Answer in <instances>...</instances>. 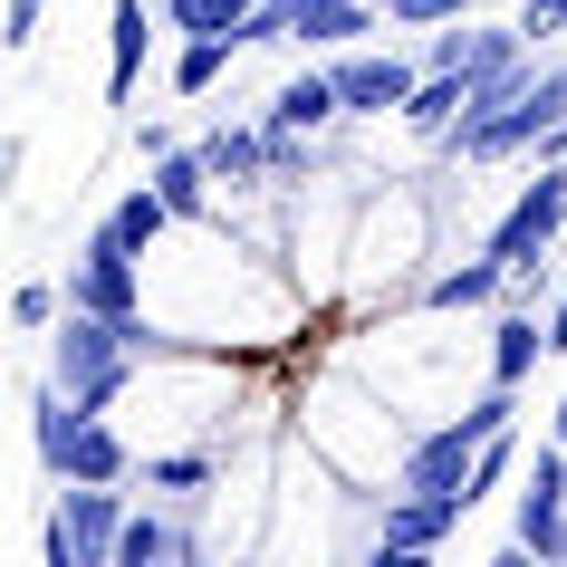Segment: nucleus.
<instances>
[{
	"label": "nucleus",
	"mask_w": 567,
	"mask_h": 567,
	"mask_svg": "<svg viewBox=\"0 0 567 567\" xmlns=\"http://www.w3.org/2000/svg\"><path fill=\"white\" fill-rule=\"evenodd\" d=\"M125 365H135V337H125V318H106V308H78L68 299L59 337H49V385H68L87 414H106L125 394Z\"/></svg>",
	"instance_id": "1"
},
{
	"label": "nucleus",
	"mask_w": 567,
	"mask_h": 567,
	"mask_svg": "<svg viewBox=\"0 0 567 567\" xmlns=\"http://www.w3.org/2000/svg\"><path fill=\"white\" fill-rule=\"evenodd\" d=\"M567 116V59L538 68V87L501 116H452L443 125V164H509V154H538V135Z\"/></svg>",
	"instance_id": "2"
},
{
	"label": "nucleus",
	"mask_w": 567,
	"mask_h": 567,
	"mask_svg": "<svg viewBox=\"0 0 567 567\" xmlns=\"http://www.w3.org/2000/svg\"><path fill=\"white\" fill-rule=\"evenodd\" d=\"M509 529H519V548L548 567H567V443L548 433V443L519 462V491H509Z\"/></svg>",
	"instance_id": "3"
},
{
	"label": "nucleus",
	"mask_w": 567,
	"mask_h": 567,
	"mask_svg": "<svg viewBox=\"0 0 567 567\" xmlns=\"http://www.w3.org/2000/svg\"><path fill=\"white\" fill-rule=\"evenodd\" d=\"M558 231H567V164H538V174L519 183V203H509L481 240H491L509 269H538L548 250H558Z\"/></svg>",
	"instance_id": "4"
},
{
	"label": "nucleus",
	"mask_w": 567,
	"mask_h": 567,
	"mask_svg": "<svg viewBox=\"0 0 567 567\" xmlns=\"http://www.w3.org/2000/svg\"><path fill=\"white\" fill-rule=\"evenodd\" d=\"M462 519H472L462 491H385V509H375V558H423V548H443Z\"/></svg>",
	"instance_id": "5"
},
{
	"label": "nucleus",
	"mask_w": 567,
	"mask_h": 567,
	"mask_svg": "<svg viewBox=\"0 0 567 567\" xmlns=\"http://www.w3.org/2000/svg\"><path fill=\"white\" fill-rule=\"evenodd\" d=\"M337 96H347V116H404L414 106V87H423V59H394V49H337Z\"/></svg>",
	"instance_id": "6"
},
{
	"label": "nucleus",
	"mask_w": 567,
	"mask_h": 567,
	"mask_svg": "<svg viewBox=\"0 0 567 567\" xmlns=\"http://www.w3.org/2000/svg\"><path fill=\"white\" fill-rule=\"evenodd\" d=\"M68 299L106 308V318H135V308H145V279H135V250L116 240V221H96V231H87L78 269H68Z\"/></svg>",
	"instance_id": "7"
},
{
	"label": "nucleus",
	"mask_w": 567,
	"mask_h": 567,
	"mask_svg": "<svg viewBox=\"0 0 567 567\" xmlns=\"http://www.w3.org/2000/svg\"><path fill=\"white\" fill-rule=\"evenodd\" d=\"M279 10H289L299 49H357V39L385 30V0H279Z\"/></svg>",
	"instance_id": "8"
},
{
	"label": "nucleus",
	"mask_w": 567,
	"mask_h": 567,
	"mask_svg": "<svg viewBox=\"0 0 567 567\" xmlns=\"http://www.w3.org/2000/svg\"><path fill=\"white\" fill-rule=\"evenodd\" d=\"M509 299V260L481 240L472 260H452V269H433L423 279V308H443V318H462V308H501Z\"/></svg>",
	"instance_id": "9"
},
{
	"label": "nucleus",
	"mask_w": 567,
	"mask_h": 567,
	"mask_svg": "<svg viewBox=\"0 0 567 567\" xmlns=\"http://www.w3.org/2000/svg\"><path fill=\"white\" fill-rule=\"evenodd\" d=\"M145 49H154V10L145 0H116V20H106V106H135Z\"/></svg>",
	"instance_id": "10"
},
{
	"label": "nucleus",
	"mask_w": 567,
	"mask_h": 567,
	"mask_svg": "<svg viewBox=\"0 0 567 567\" xmlns=\"http://www.w3.org/2000/svg\"><path fill=\"white\" fill-rule=\"evenodd\" d=\"M347 116V96H337V68H299V78H279V96L260 106V125H299V135H318V125Z\"/></svg>",
	"instance_id": "11"
},
{
	"label": "nucleus",
	"mask_w": 567,
	"mask_h": 567,
	"mask_svg": "<svg viewBox=\"0 0 567 567\" xmlns=\"http://www.w3.org/2000/svg\"><path fill=\"white\" fill-rule=\"evenodd\" d=\"M538 357H558V337L538 328V308L501 299V328H491V375H501V385H529Z\"/></svg>",
	"instance_id": "12"
},
{
	"label": "nucleus",
	"mask_w": 567,
	"mask_h": 567,
	"mask_svg": "<svg viewBox=\"0 0 567 567\" xmlns=\"http://www.w3.org/2000/svg\"><path fill=\"white\" fill-rule=\"evenodd\" d=\"M193 558H203V529H183L164 509H135L116 538V567H193Z\"/></svg>",
	"instance_id": "13"
},
{
	"label": "nucleus",
	"mask_w": 567,
	"mask_h": 567,
	"mask_svg": "<svg viewBox=\"0 0 567 567\" xmlns=\"http://www.w3.org/2000/svg\"><path fill=\"white\" fill-rule=\"evenodd\" d=\"M203 164H212V183H269V125H212L203 135Z\"/></svg>",
	"instance_id": "14"
},
{
	"label": "nucleus",
	"mask_w": 567,
	"mask_h": 567,
	"mask_svg": "<svg viewBox=\"0 0 567 567\" xmlns=\"http://www.w3.org/2000/svg\"><path fill=\"white\" fill-rule=\"evenodd\" d=\"M154 193L174 203V221H212V164H203V145L154 154Z\"/></svg>",
	"instance_id": "15"
},
{
	"label": "nucleus",
	"mask_w": 567,
	"mask_h": 567,
	"mask_svg": "<svg viewBox=\"0 0 567 567\" xmlns=\"http://www.w3.org/2000/svg\"><path fill=\"white\" fill-rule=\"evenodd\" d=\"M59 481H135V452H125L116 433H106V414H87V423H78V443H68Z\"/></svg>",
	"instance_id": "16"
},
{
	"label": "nucleus",
	"mask_w": 567,
	"mask_h": 567,
	"mask_svg": "<svg viewBox=\"0 0 567 567\" xmlns=\"http://www.w3.org/2000/svg\"><path fill=\"white\" fill-rule=\"evenodd\" d=\"M212 472H221V452H145V462H135L145 501H203Z\"/></svg>",
	"instance_id": "17"
},
{
	"label": "nucleus",
	"mask_w": 567,
	"mask_h": 567,
	"mask_svg": "<svg viewBox=\"0 0 567 567\" xmlns=\"http://www.w3.org/2000/svg\"><path fill=\"white\" fill-rule=\"evenodd\" d=\"M240 49H250V39H240V30H203V39H183V49H174V87H183V96L221 87V78H231V59H240Z\"/></svg>",
	"instance_id": "18"
},
{
	"label": "nucleus",
	"mask_w": 567,
	"mask_h": 567,
	"mask_svg": "<svg viewBox=\"0 0 567 567\" xmlns=\"http://www.w3.org/2000/svg\"><path fill=\"white\" fill-rule=\"evenodd\" d=\"M106 221H116V240H125V250H135V260H154V240L174 231V203H164L154 183H135V193H125V203L106 212Z\"/></svg>",
	"instance_id": "19"
},
{
	"label": "nucleus",
	"mask_w": 567,
	"mask_h": 567,
	"mask_svg": "<svg viewBox=\"0 0 567 567\" xmlns=\"http://www.w3.org/2000/svg\"><path fill=\"white\" fill-rule=\"evenodd\" d=\"M164 20H174L183 39H203V30H250V0H164Z\"/></svg>",
	"instance_id": "20"
},
{
	"label": "nucleus",
	"mask_w": 567,
	"mask_h": 567,
	"mask_svg": "<svg viewBox=\"0 0 567 567\" xmlns=\"http://www.w3.org/2000/svg\"><path fill=\"white\" fill-rule=\"evenodd\" d=\"M509 472H519V443H509V433H491V443H481V452H472V481H462V501H472V509H481V501H491V491H501V481H509Z\"/></svg>",
	"instance_id": "21"
},
{
	"label": "nucleus",
	"mask_w": 567,
	"mask_h": 567,
	"mask_svg": "<svg viewBox=\"0 0 567 567\" xmlns=\"http://www.w3.org/2000/svg\"><path fill=\"white\" fill-rule=\"evenodd\" d=\"M59 318H68V299H59V289H49V279H20V289H10V328H20V337L59 328Z\"/></svg>",
	"instance_id": "22"
},
{
	"label": "nucleus",
	"mask_w": 567,
	"mask_h": 567,
	"mask_svg": "<svg viewBox=\"0 0 567 567\" xmlns=\"http://www.w3.org/2000/svg\"><path fill=\"white\" fill-rule=\"evenodd\" d=\"M308 174H318V145L299 125H269V183H308Z\"/></svg>",
	"instance_id": "23"
},
{
	"label": "nucleus",
	"mask_w": 567,
	"mask_h": 567,
	"mask_svg": "<svg viewBox=\"0 0 567 567\" xmlns=\"http://www.w3.org/2000/svg\"><path fill=\"white\" fill-rule=\"evenodd\" d=\"M39 20H49V0H0V39H10V49H30Z\"/></svg>",
	"instance_id": "24"
},
{
	"label": "nucleus",
	"mask_w": 567,
	"mask_h": 567,
	"mask_svg": "<svg viewBox=\"0 0 567 567\" xmlns=\"http://www.w3.org/2000/svg\"><path fill=\"white\" fill-rule=\"evenodd\" d=\"M519 30H529V49H538V39H558L567 30V0H519Z\"/></svg>",
	"instance_id": "25"
},
{
	"label": "nucleus",
	"mask_w": 567,
	"mask_h": 567,
	"mask_svg": "<svg viewBox=\"0 0 567 567\" xmlns=\"http://www.w3.org/2000/svg\"><path fill=\"white\" fill-rule=\"evenodd\" d=\"M452 10H462V0H385L394 30H423V20H452Z\"/></svg>",
	"instance_id": "26"
},
{
	"label": "nucleus",
	"mask_w": 567,
	"mask_h": 567,
	"mask_svg": "<svg viewBox=\"0 0 567 567\" xmlns=\"http://www.w3.org/2000/svg\"><path fill=\"white\" fill-rule=\"evenodd\" d=\"M538 164H567V116L548 125V135H538Z\"/></svg>",
	"instance_id": "27"
},
{
	"label": "nucleus",
	"mask_w": 567,
	"mask_h": 567,
	"mask_svg": "<svg viewBox=\"0 0 567 567\" xmlns=\"http://www.w3.org/2000/svg\"><path fill=\"white\" fill-rule=\"evenodd\" d=\"M548 337L567 347V279H558V299H548Z\"/></svg>",
	"instance_id": "28"
},
{
	"label": "nucleus",
	"mask_w": 567,
	"mask_h": 567,
	"mask_svg": "<svg viewBox=\"0 0 567 567\" xmlns=\"http://www.w3.org/2000/svg\"><path fill=\"white\" fill-rule=\"evenodd\" d=\"M548 433H558V443H567V394H558V414H548Z\"/></svg>",
	"instance_id": "29"
}]
</instances>
